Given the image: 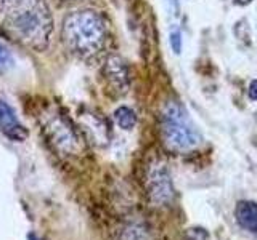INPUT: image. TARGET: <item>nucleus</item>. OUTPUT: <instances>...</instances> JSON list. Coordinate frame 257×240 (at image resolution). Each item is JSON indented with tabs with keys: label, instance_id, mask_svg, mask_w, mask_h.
<instances>
[{
	"label": "nucleus",
	"instance_id": "obj_1",
	"mask_svg": "<svg viewBox=\"0 0 257 240\" xmlns=\"http://www.w3.org/2000/svg\"><path fill=\"white\" fill-rule=\"evenodd\" d=\"M0 26L18 44L40 52L48 45L53 20L44 0H0Z\"/></svg>",
	"mask_w": 257,
	"mask_h": 240
},
{
	"label": "nucleus",
	"instance_id": "obj_2",
	"mask_svg": "<svg viewBox=\"0 0 257 240\" xmlns=\"http://www.w3.org/2000/svg\"><path fill=\"white\" fill-rule=\"evenodd\" d=\"M63 38L72 53L80 58H92L106 44V22L96 12H74L63 21Z\"/></svg>",
	"mask_w": 257,
	"mask_h": 240
},
{
	"label": "nucleus",
	"instance_id": "obj_3",
	"mask_svg": "<svg viewBox=\"0 0 257 240\" xmlns=\"http://www.w3.org/2000/svg\"><path fill=\"white\" fill-rule=\"evenodd\" d=\"M161 128L166 144L174 150H190L198 148L203 138L188 112L177 101L166 104L161 116Z\"/></svg>",
	"mask_w": 257,
	"mask_h": 240
},
{
	"label": "nucleus",
	"instance_id": "obj_4",
	"mask_svg": "<svg viewBox=\"0 0 257 240\" xmlns=\"http://www.w3.org/2000/svg\"><path fill=\"white\" fill-rule=\"evenodd\" d=\"M44 132L47 134L48 141H50L55 149L61 150L63 154H74L79 140L76 136V132L68 124L66 118H63L60 114H47V118L44 122Z\"/></svg>",
	"mask_w": 257,
	"mask_h": 240
},
{
	"label": "nucleus",
	"instance_id": "obj_5",
	"mask_svg": "<svg viewBox=\"0 0 257 240\" xmlns=\"http://www.w3.org/2000/svg\"><path fill=\"white\" fill-rule=\"evenodd\" d=\"M148 190L151 200L156 205H167L172 202V181L164 165L153 166V170L148 174Z\"/></svg>",
	"mask_w": 257,
	"mask_h": 240
},
{
	"label": "nucleus",
	"instance_id": "obj_6",
	"mask_svg": "<svg viewBox=\"0 0 257 240\" xmlns=\"http://www.w3.org/2000/svg\"><path fill=\"white\" fill-rule=\"evenodd\" d=\"M0 132H2L8 140L16 141V142H23L28 138L26 128L21 125L13 109L2 100H0Z\"/></svg>",
	"mask_w": 257,
	"mask_h": 240
},
{
	"label": "nucleus",
	"instance_id": "obj_7",
	"mask_svg": "<svg viewBox=\"0 0 257 240\" xmlns=\"http://www.w3.org/2000/svg\"><path fill=\"white\" fill-rule=\"evenodd\" d=\"M104 76L114 90L127 93L128 90V70L125 62L119 56H109L104 64Z\"/></svg>",
	"mask_w": 257,
	"mask_h": 240
},
{
	"label": "nucleus",
	"instance_id": "obj_8",
	"mask_svg": "<svg viewBox=\"0 0 257 240\" xmlns=\"http://www.w3.org/2000/svg\"><path fill=\"white\" fill-rule=\"evenodd\" d=\"M236 221L244 230L257 236V204L239 202L235 210Z\"/></svg>",
	"mask_w": 257,
	"mask_h": 240
},
{
	"label": "nucleus",
	"instance_id": "obj_9",
	"mask_svg": "<svg viewBox=\"0 0 257 240\" xmlns=\"http://www.w3.org/2000/svg\"><path fill=\"white\" fill-rule=\"evenodd\" d=\"M117 240H151V236H150V230L145 226L132 222L119 229Z\"/></svg>",
	"mask_w": 257,
	"mask_h": 240
},
{
	"label": "nucleus",
	"instance_id": "obj_10",
	"mask_svg": "<svg viewBox=\"0 0 257 240\" xmlns=\"http://www.w3.org/2000/svg\"><path fill=\"white\" fill-rule=\"evenodd\" d=\"M114 118H116V124L122 128V130H132L137 124V117H135V112L132 109H128L125 106L119 108L114 112Z\"/></svg>",
	"mask_w": 257,
	"mask_h": 240
},
{
	"label": "nucleus",
	"instance_id": "obj_11",
	"mask_svg": "<svg viewBox=\"0 0 257 240\" xmlns=\"http://www.w3.org/2000/svg\"><path fill=\"white\" fill-rule=\"evenodd\" d=\"M169 44H171V48H172V52L175 54H180L182 52V34H180V30L174 28L171 30V36H169Z\"/></svg>",
	"mask_w": 257,
	"mask_h": 240
},
{
	"label": "nucleus",
	"instance_id": "obj_12",
	"mask_svg": "<svg viewBox=\"0 0 257 240\" xmlns=\"http://www.w3.org/2000/svg\"><path fill=\"white\" fill-rule=\"evenodd\" d=\"M207 232L201 228H196V229H188V232L185 234V238L187 240H207Z\"/></svg>",
	"mask_w": 257,
	"mask_h": 240
},
{
	"label": "nucleus",
	"instance_id": "obj_13",
	"mask_svg": "<svg viewBox=\"0 0 257 240\" xmlns=\"http://www.w3.org/2000/svg\"><path fill=\"white\" fill-rule=\"evenodd\" d=\"M10 64H12L10 52H8L7 48L0 44V70H5L7 68H10Z\"/></svg>",
	"mask_w": 257,
	"mask_h": 240
},
{
	"label": "nucleus",
	"instance_id": "obj_14",
	"mask_svg": "<svg viewBox=\"0 0 257 240\" xmlns=\"http://www.w3.org/2000/svg\"><path fill=\"white\" fill-rule=\"evenodd\" d=\"M247 94L252 101H257V80H254V82L251 84V86H249Z\"/></svg>",
	"mask_w": 257,
	"mask_h": 240
},
{
	"label": "nucleus",
	"instance_id": "obj_15",
	"mask_svg": "<svg viewBox=\"0 0 257 240\" xmlns=\"http://www.w3.org/2000/svg\"><path fill=\"white\" fill-rule=\"evenodd\" d=\"M252 0H235V4L236 5H241V6H244V5H249Z\"/></svg>",
	"mask_w": 257,
	"mask_h": 240
},
{
	"label": "nucleus",
	"instance_id": "obj_16",
	"mask_svg": "<svg viewBox=\"0 0 257 240\" xmlns=\"http://www.w3.org/2000/svg\"><path fill=\"white\" fill-rule=\"evenodd\" d=\"M29 240H36V237H34V236H31V237H29Z\"/></svg>",
	"mask_w": 257,
	"mask_h": 240
}]
</instances>
